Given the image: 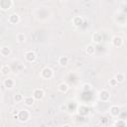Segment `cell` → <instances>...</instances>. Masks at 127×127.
Instances as JSON below:
<instances>
[{"instance_id": "obj_1", "label": "cell", "mask_w": 127, "mask_h": 127, "mask_svg": "<svg viewBox=\"0 0 127 127\" xmlns=\"http://www.w3.org/2000/svg\"><path fill=\"white\" fill-rule=\"evenodd\" d=\"M31 117V113L29 110L27 109H21L16 113V116H14V118L18 119L20 122H27Z\"/></svg>"}, {"instance_id": "obj_2", "label": "cell", "mask_w": 127, "mask_h": 127, "mask_svg": "<svg viewBox=\"0 0 127 127\" xmlns=\"http://www.w3.org/2000/svg\"><path fill=\"white\" fill-rule=\"evenodd\" d=\"M41 76L44 79H51L54 76V70L49 66H45L41 70Z\"/></svg>"}, {"instance_id": "obj_3", "label": "cell", "mask_w": 127, "mask_h": 127, "mask_svg": "<svg viewBox=\"0 0 127 127\" xmlns=\"http://www.w3.org/2000/svg\"><path fill=\"white\" fill-rule=\"evenodd\" d=\"M98 99L102 102H108L110 100V93L106 89H101L98 92Z\"/></svg>"}, {"instance_id": "obj_4", "label": "cell", "mask_w": 127, "mask_h": 127, "mask_svg": "<svg viewBox=\"0 0 127 127\" xmlns=\"http://www.w3.org/2000/svg\"><path fill=\"white\" fill-rule=\"evenodd\" d=\"M89 111H90L89 107H88L87 105H85V104H80V105L77 107V114L80 115V116H82V117L88 115Z\"/></svg>"}, {"instance_id": "obj_5", "label": "cell", "mask_w": 127, "mask_h": 127, "mask_svg": "<svg viewBox=\"0 0 127 127\" xmlns=\"http://www.w3.org/2000/svg\"><path fill=\"white\" fill-rule=\"evenodd\" d=\"M32 95L35 98V100H41L45 96V91H44L43 88H35L33 90V94Z\"/></svg>"}, {"instance_id": "obj_6", "label": "cell", "mask_w": 127, "mask_h": 127, "mask_svg": "<svg viewBox=\"0 0 127 127\" xmlns=\"http://www.w3.org/2000/svg\"><path fill=\"white\" fill-rule=\"evenodd\" d=\"M24 57H25L26 62H28V63H34V62H36V60H37V55H36V53L33 52V51H28V52H26Z\"/></svg>"}, {"instance_id": "obj_7", "label": "cell", "mask_w": 127, "mask_h": 127, "mask_svg": "<svg viewBox=\"0 0 127 127\" xmlns=\"http://www.w3.org/2000/svg\"><path fill=\"white\" fill-rule=\"evenodd\" d=\"M12 5V0H0V9L3 11H8L9 9H11Z\"/></svg>"}, {"instance_id": "obj_8", "label": "cell", "mask_w": 127, "mask_h": 127, "mask_svg": "<svg viewBox=\"0 0 127 127\" xmlns=\"http://www.w3.org/2000/svg\"><path fill=\"white\" fill-rule=\"evenodd\" d=\"M112 46L115 48H120L123 45V38L121 36H114L111 40Z\"/></svg>"}, {"instance_id": "obj_9", "label": "cell", "mask_w": 127, "mask_h": 127, "mask_svg": "<svg viewBox=\"0 0 127 127\" xmlns=\"http://www.w3.org/2000/svg\"><path fill=\"white\" fill-rule=\"evenodd\" d=\"M83 22H84V20H83V18H82L81 16H74V17L72 18V20H71L72 25H73L74 27H76V28L81 27L82 24H83Z\"/></svg>"}, {"instance_id": "obj_10", "label": "cell", "mask_w": 127, "mask_h": 127, "mask_svg": "<svg viewBox=\"0 0 127 127\" xmlns=\"http://www.w3.org/2000/svg\"><path fill=\"white\" fill-rule=\"evenodd\" d=\"M109 113L112 117H117L120 115L121 111H120V107L119 105H111V107L109 108Z\"/></svg>"}, {"instance_id": "obj_11", "label": "cell", "mask_w": 127, "mask_h": 127, "mask_svg": "<svg viewBox=\"0 0 127 127\" xmlns=\"http://www.w3.org/2000/svg\"><path fill=\"white\" fill-rule=\"evenodd\" d=\"M8 22H9L10 24H13V25L18 24V23L20 22V16H19V14H17V13H12V14H10L9 17H8Z\"/></svg>"}, {"instance_id": "obj_12", "label": "cell", "mask_w": 127, "mask_h": 127, "mask_svg": "<svg viewBox=\"0 0 127 127\" xmlns=\"http://www.w3.org/2000/svg\"><path fill=\"white\" fill-rule=\"evenodd\" d=\"M3 85L4 87H6L7 89H11L14 87L15 85V80L13 78H10V77H6L4 80H3Z\"/></svg>"}, {"instance_id": "obj_13", "label": "cell", "mask_w": 127, "mask_h": 127, "mask_svg": "<svg viewBox=\"0 0 127 127\" xmlns=\"http://www.w3.org/2000/svg\"><path fill=\"white\" fill-rule=\"evenodd\" d=\"M11 53H12V50L8 46H3L0 48V55L2 57H8L11 55Z\"/></svg>"}, {"instance_id": "obj_14", "label": "cell", "mask_w": 127, "mask_h": 127, "mask_svg": "<svg viewBox=\"0 0 127 127\" xmlns=\"http://www.w3.org/2000/svg\"><path fill=\"white\" fill-rule=\"evenodd\" d=\"M35 98L33 97V95H31V96H24V99H23V102H24V104L26 105V106H28V107H30V106H32L34 103H35Z\"/></svg>"}, {"instance_id": "obj_15", "label": "cell", "mask_w": 127, "mask_h": 127, "mask_svg": "<svg viewBox=\"0 0 127 127\" xmlns=\"http://www.w3.org/2000/svg\"><path fill=\"white\" fill-rule=\"evenodd\" d=\"M0 72H1L2 75L7 76L8 74L11 73V67H10L8 64H3V65H1V67H0Z\"/></svg>"}, {"instance_id": "obj_16", "label": "cell", "mask_w": 127, "mask_h": 127, "mask_svg": "<svg viewBox=\"0 0 127 127\" xmlns=\"http://www.w3.org/2000/svg\"><path fill=\"white\" fill-rule=\"evenodd\" d=\"M103 40V37H102V34L99 33V32H96L95 34H93L92 36V42L95 43V44H100Z\"/></svg>"}, {"instance_id": "obj_17", "label": "cell", "mask_w": 127, "mask_h": 127, "mask_svg": "<svg viewBox=\"0 0 127 127\" xmlns=\"http://www.w3.org/2000/svg\"><path fill=\"white\" fill-rule=\"evenodd\" d=\"M58 63L61 66H66L68 64V57L66 56H61L58 60Z\"/></svg>"}, {"instance_id": "obj_18", "label": "cell", "mask_w": 127, "mask_h": 127, "mask_svg": "<svg viewBox=\"0 0 127 127\" xmlns=\"http://www.w3.org/2000/svg\"><path fill=\"white\" fill-rule=\"evenodd\" d=\"M68 85H67V83H65V82H61L59 85H58V90L60 91V92H62V93H65V92H67L68 91Z\"/></svg>"}, {"instance_id": "obj_19", "label": "cell", "mask_w": 127, "mask_h": 127, "mask_svg": "<svg viewBox=\"0 0 127 127\" xmlns=\"http://www.w3.org/2000/svg\"><path fill=\"white\" fill-rule=\"evenodd\" d=\"M85 53L89 56H92L95 54V47L93 44H88L86 47H85Z\"/></svg>"}, {"instance_id": "obj_20", "label": "cell", "mask_w": 127, "mask_h": 127, "mask_svg": "<svg viewBox=\"0 0 127 127\" xmlns=\"http://www.w3.org/2000/svg\"><path fill=\"white\" fill-rule=\"evenodd\" d=\"M114 79L117 81V83L119 84V83H121V82H123L124 80H125V74L123 73V72H117L116 74H115V76H114Z\"/></svg>"}, {"instance_id": "obj_21", "label": "cell", "mask_w": 127, "mask_h": 127, "mask_svg": "<svg viewBox=\"0 0 127 127\" xmlns=\"http://www.w3.org/2000/svg\"><path fill=\"white\" fill-rule=\"evenodd\" d=\"M26 35L24 34V33H18L17 34V36H16V40H17V42L19 43V44H23V43H25L26 42Z\"/></svg>"}, {"instance_id": "obj_22", "label": "cell", "mask_w": 127, "mask_h": 127, "mask_svg": "<svg viewBox=\"0 0 127 127\" xmlns=\"http://www.w3.org/2000/svg\"><path fill=\"white\" fill-rule=\"evenodd\" d=\"M126 125H127V123L124 119H116L115 122L113 123V126H115V127H125Z\"/></svg>"}, {"instance_id": "obj_23", "label": "cell", "mask_w": 127, "mask_h": 127, "mask_svg": "<svg viewBox=\"0 0 127 127\" xmlns=\"http://www.w3.org/2000/svg\"><path fill=\"white\" fill-rule=\"evenodd\" d=\"M13 99H14V101H15V102H17V103H21V102H23L24 95H23L22 93H16V94L14 95Z\"/></svg>"}, {"instance_id": "obj_24", "label": "cell", "mask_w": 127, "mask_h": 127, "mask_svg": "<svg viewBox=\"0 0 127 127\" xmlns=\"http://www.w3.org/2000/svg\"><path fill=\"white\" fill-rule=\"evenodd\" d=\"M81 88H82L83 91H89V90H91L92 85H91L90 83H84V84H82Z\"/></svg>"}, {"instance_id": "obj_25", "label": "cell", "mask_w": 127, "mask_h": 127, "mask_svg": "<svg viewBox=\"0 0 127 127\" xmlns=\"http://www.w3.org/2000/svg\"><path fill=\"white\" fill-rule=\"evenodd\" d=\"M108 83H109V85H111V86H116L118 83H117V81L114 79V78H112V79H109L108 80Z\"/></svg>"}, {"instance_id": "obj_26", "label": "cell", "mask_w": 127, "mask_h": 127, "mask_svg": "<svg viewBox=\"0 0 127 127\" xmlns=\"http://www.w3.org/2000/svg\"><path fill=\"white\" fill-rule=\"evenodd\" d=\"M63 126H70V124H64Z\"/></svg>"}, {"instance_id": "obj_27", "label": "cell", "mask_w": 127, "mask_h": 127, "mask_svg": "<svg viewBox=\"0 0 127 127\" xmlns=\"http://www.w3.org/2000/svg\"><path fill=\"white\" fill-rule=\"evenodd\" d=\"M59 1H61V2H64V1H66V0H59Z\"/></svg>"}, {"instance_id": "obj_28", "label": "cell", "mask_w": 127, "mask_h": 127, "mask_svg": "<svg viewBox=\"0 0 127 127\" xmlns=\"http://www.w3.org/2000/svg\"><path fill=\"white\" fill-rule=\"evenodd\" d=\"M0 48H1V44H0Z\"/></svg>"}]
</instances>
